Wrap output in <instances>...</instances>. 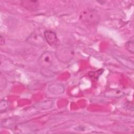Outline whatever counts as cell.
<instances>
[{
  "mask_svg": "<svg viewBox=\"0 0 134 134\" xmlns=\"http://www.w3.org/2000/svg\"><path fill=\"white\" fill-rule=\"evenodd\" d=\"M81 22L87 27H93L96 26L99 21V16L94 9H87L81 13L79 18Z\"/></svg>",
  "mask_w": 134,
  "mask_h": 134,
  "instance_id": "obj_1",
  "label": "cell"
},
{
  "mask_svg": "<svg viewBox=\"0 0 134 134\" xmlns=\"http://www.w3.org/2000/svg\"><path fill=\"white\" fill-rule=\"evenodd\" d=\"M44 36L47 43L51 47H56L58 44V39L55 32L50 31L46 30L44 32Z\"/></svg>",
  "mask_w": 134,
  "mask_h": 134,
  "instance_id": "obj_2",
  "label": "cell"
},
{
  "mask_svg": "<svg viewBox=\"0 0 134 134\" xmlns=\"http://www.w3.org/2000/svg\"><path fill=\"white\" fill-rule=\"evenodd\" d=\"M52 60L53 58L51 53L50 52H47L41 55L39 59V63L42 66H46L48 65H50Z\"/></svg>",
  "mask_w": 134,
  "mask_h": 134,
  "instance_id": "obj_3",
  "label": "cell"
},
{
  "mask_svg": "<svg viewBox=\"0 0 134 134\" xmlns=\"http://www.w3.org/2000/svg\"><path fill=\"white\" fill-rule=\"evenodd\" d=\"M21 5L29 10H35L38 7V1H24L21 2Z\"/></svg>",
  "mask_w": 134,
  "mask_h": 134,
  "instance_id": "obj_4",
  "label": "cell"
},
{
  "mask_svg": "<svg viewBox=\"0 0 134 134\" xmlns=\"http://www.w3.org/2000/svg\"><path fill=\"white\" fill-rule=\"evenodd\" d=\"M126 49L130 52L131 53H133V51H134V46H133V40H130L128 41L126 43Z\"/></svg>",
  "mask_w": 134,
  "mask_h": 134,
  "instance_id": "obj_5",
  "label": "cell"
},
{
  "mask_svg": "<svg viewBox=\"0 0 134 134\" xmlns=\"http://www.w3.org/2000/svg\"><path fill=\"white\" fill-rule=\"evenodd\" d=\"M4 44V40H3V37L1 35V45L3 46Z\"/></svg>",
  "mask_w": 134,
  "mask_h": 134,
  "instance_id": "obj_6",
  "label": "cell"
}]
</instances>
